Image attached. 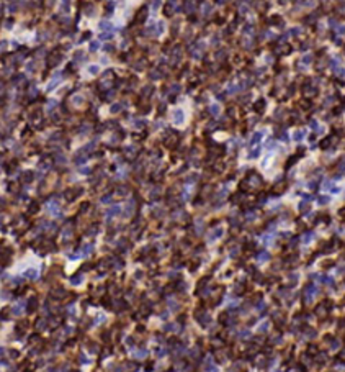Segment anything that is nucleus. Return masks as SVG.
<instances>
[{"instance_id": "obj_1", "label": "nucleus", "mask_w": 345, "mask_h": 372, "mask_svg": "<svg viewBox=\"0 0 345 372\" xmlns=\"http://www.w3.org/2000/svg\"><path fill=\"white\" fill-rule=\"evenodd\" d=\"M322 190L329 192V194H332V195H339L342 192V187L334 181H326L324 184H322Z\"/></svg>"}, {"instance_id": "obj_2", "label": "nucleus", "mask_w": 345, "mask_h": 372, "mask_svg": "<svg viewBox=\"0 0 345 372\" xmlns=\"http://www.w3.org/2000/svg\"><path fill=\"white\" fill-rule=\"evenodd\" d=\"M317 295H319V287L309 285V287L306 289V303H313V302L316 300Z\"/></svg>"}, {"instance_id": "obj_3", "label": "nucleus", "mask_w": 345, "mask_h": 372, "mask_svg": "<svg viewBox=\"0 0 345 372\" xmlns=\"http://www.w3.org/2000/svg\"><path fill=\"white\" fill-rule=\"evenodd\" d=\"M224 234V226H218V228H214V230H211V233L208 234V241L209 243H214V241H218L219 238Z\"/></svg>"}, {"instance_id": "obj_4", "label": "nucleus", "mask_w": 345, "mask_h": 372, "mask_svg": "<svg viewBox=\"0 0 345 372\" xmlns=\"http://www.w3.org/2000/svg\"><path fill=\"white\" fill-rule=\"evenodd\" d=\"M172 118H173V123L180 126V125L185 123V112H183L182 108H177V110L172 113Z\"/></svg>"}, {"instance_id": "obj_5", "label": "nucleus", "mask_w": 345, "mask_h": 372, "mask_svg": "<svg viewBox=\"0 0 345 372\" xmlns=\"http://www.w3.org/2000/svg\"><path fill=\"white\" fill-rule=\"evenodd\" d=\"M304 138H306V130H294L291 133V139L294 143H301Z\"/></svg>"}, {"instance_id": "obj_6", "label": "nucleus", "mask_w": 345, "mask_h": 372, "mask_svg": "<svg viewBox=\"0 0 345 372\" xmlns=\"http://www.w3.org/2000/svg\"><path fill=\"white\" fill-rule=\"evenodd\" d=\"M309 128H311V130H314V131H316L317 135H324V133H326V128H324V126H320V125H319V121H317V120H311Z\"/></svg>"}, {"instance_id": "obj_7", "label": "nucleus", "mask_w": 345, "mask_h": 372, "mask_svg": "<svg viewBox=\"0 0 345 372\" xmlns=\"http://www.w3.org/2000/svg\"><path fill=\"white\" fill-rule=\"evenodd\" d=\"M263 135H265V131H263V130H262V131H257V133H254V135H252V138H250V143H249V144H250V146L258 144V143H260V139L263 138Z\"/></svg>"}, {"instance_id": "obj_8", "label": "nucleus", "mask_w": 345, "mask_h": 372, "mask_svg": "<svg viewBox=\"0 0 345 372\" xmlns=\"http://www.w3.org/2000/svg\"><path fill=\"white\" fill-rule=\"evenodd\" d=\"M120 212H121V207L120 205H113V207H110V208L106 210V215H108V216H115V215H118Z\"/></svg>"}, {"instance_id": "obj_9", "label": "nucleus", "mask_w": 345, "mask_h": 372, "mask_svg": "<svg viewBox=\"0 0 345 372\" xmlns=\"http://www.w3.org/2000/svg\"><path fill=\"white\" fill-rule=\"evenodd\" d=\"M313 239H314V233H306V234H303V238H301V243H303V244H311Z\"/></svg>"}, {"instance_id": "obj_10", "label": "nucleus", "mask_w": 345, "mask_h": 372, "mask_svg": "<svg viewBox=\"0 0 345 372\" xmlns=\"http://www.w3.org/2000/svg\"><path fill=\"white\" fill-rule=\"evenodd\" d=\"M311 61H313V56H311V54H304V56L301 57V64H303V66H301V69H304L306 66H309Z\"/></svg>"}, {"instance_id": "obj_11", "label": "nucleus", "mask_w": 345, "mask_h": 372, "mask_svg": "<svg viewBox=\"0 0 345 372\" xmlns=\"http://www.w3.org/2000/svg\"><path fill=\"white\" fill-rule=\"evenodd\" d=\"M268 257H270V254H268L267 251H262L260 254L257 256V262H258V264H263L265 261H268Z\"/></svg>"}, {"instance_id": "obj_12", "label": "nucleus", "mask_w": 345, "mask_h": 372, "mask_svg": "<svg viewBox=\"0 0 345 372\" xmlns=\"http://www.w3.org/2000/svg\"><path fill=\"white\" fill-rule=\"evenodd\" d=\"M133 212H134V200H129L128 205H126V212H124V215L129 216V215H133Z\"/></svg>"}, {"instance_id": "obj_13", "label": "nucleus", "mask_w": 345, "mask_h": 372, "mask_svg": "<svg viewBox=\"0 0 345 372\" xmlns=\"http://www.w3.org/2000/svg\"><path fill=\"white\" fill-rule=\"evenodd\" d=\"M209 112H211V115L218 117V115H219V112H221V107H219L218 103H213V105L209 107Z\"/></svg>"}, {"instance_id": "obj_14", "label": "nucleus", "mask_w": 345, "mask_h": 372, "mask_svg": "<svg viewBox=\"0 0 345 372\" xmlns=\"http://www.w3.org/2000/svg\"><path fill=\"white\" fill-rule=\"evenodd\" d=\"M268 328H270V323H268V321H262L257 331H258V333H267V331H268Z\"/></svg>"}, {"instance_id": "obj_15", "label": "nucleus", "mask_w": 345, "mask_h": 372, "mask_svg": "<svg viewBox=\"0 0 345 372\" xmlns=\"http://www.w3.org/2000/svg\"><path fill=\"white\" fill-rule=\"evenodd\" d=\"M82 279H84V277H82V274H77V276H74L71 279V284L72 285H79V284L82 282Z\"/></svg>"}, {"instance_id": "obj_16", "label": "nucleus", "mask_w": 345, "mask_h": 372, "mask_svg": "<svg viewBox=\"0 0 345 372\" xmlns=\"http://www.w3.org/2000/svg\"><path fill=\"white\" fill-rule=\"evenodd\" d=\"M195 230H196L198 234L203 231V220H201V218H198V220H196V223H195Z\"/></svg>"}, {"instance_id": "obj_17", "label": "nucleus", "mask_w": 345, "mask_h": 372, "mask_svg": "<svg viewBox=\"0 0 345 372\" xmlns=\"http://www.w3.org/2000/svg\"><path fill=\"white\" fill-rule=\"evenodd\" d=\"M329 202H331V199L326 197V195H320L319 199H317V203H319V205H327Z\"/></svg>"}, {"instance_id": "obj_18", "label": "nucleus", "mask_w": 345, "mask_h": 372, "mask_svg": "<svg viewBox=\"0 0 345 372\" xmlns=\"http://www.w3.org/2000/svg\"><path fill=\"white\" fill-rule=\"evenodd\" d=\"M92 251H93V246H92V244L84 246V249H82V256H88Z\"/></svg>"}, {"instance_id": "obj_19", "label": "nucleus", "mask_w": 345, "mask_h": 372, "mask_svg": "<svg viewBox=\"0 0 345 372\" xmlns=\"http://www.w3.org/2000/svg\"><path fill=\"white\" fill-rule=\"evenodd\" d=\"M146 356H147V351H146V349H141V351L134 352V357H137V359H144Z\"/></svg>"}, {"instance_id": "obj_20", "label": "nucleus", "mask_w": 345, "mask_h": 372, "mask_svg": "<svg viewBox=\"0 0 345 372\" xmlns=\"http://www.w3.org/2000/svg\"><path fill=\"white\" fill-rule=\"evenodd\" d=\"M258 154H260V149H258V148H255V149H252V151H250L249 157H250V159H257V157H258Z\"/></svg>"}, {"instance_id": "obj_21", "label": "nucleus", "mask_w": 345, "mask_h": 372, "mask_svg": "<svg viewBox=\"0 0 345 372\" xmlns=\"http://www.w3.org/2000/svg\"><path fill=\"white\" fill-rule=\"evenodd\" d=\"M335 31L340 36H344L345 35V25H335Z\"/></svg>"}, {"instance_id": "obj_22", "label": "nucleus", "mask_w": 345, "mask_h": 372, "mask_svg": "<svg viewBox=\"0 0 345 372\" xmlns=\"http://www.w3.org/2000/svg\"><path fill=\"white\" fill-rule=\"evenodd\" d=\"M57 208H59V205H57L56 202H51L49 203V212L51 213H57Z\"/></svg>"}, {"instance_id": "obj_23", "label": "nucleus", "mask_w": 345, "mask_h": 372, "mask_svg": "<svg viewBox=\"0 0 345 372\" xmlns=\"http://www.w3.org/2000/svg\"><path fill=\"white\" fill-rule=\"evenodd\" d=\"M227 190H229V185H224V187H222V189H221V190H219L218 197H221V199H222V197H224V195H226V194H227Z\"/></svg>"}, {"instance_id": "obj_24", "label": "nucleus", "mask_w": 345, "mask_h": 372, "mask_svg": "<svg viewBox=\"0 0 345 372\" xmlns=\"http://www.w3.org/2000/svg\"><path fill=\"white\" fill-rule=\"evenodd\" d=\"M100 30H111V25H110L108 21H102L100 23Z\"/></svg>"}, {"instance_id": "obj_25", "label": "nucleus", "mask_w": 345, "mask_h": 372, "mask_svg": "<svg viewBox=\"0 0 345 372\" xmlns=\"http://www.w3.org/2000/svg\"><path fill=\"white\" fill-rule=\"evenodd\" d=\"M100 48V43L98 41H92L90 43V51H97Z\"/></svg>"}, {"instance_id": "obj_26", "label": "nucleus", "mask_w": 345, "mask_h": 372, "mask_svg": "<svg viewBox=\"0 0 345 372\" xmlns=\"http://www.w3.org/2000/svg\"><path fill=\"white\" fill-rule=\"evenodd\" d=\"M209 320H211V318H209V315H208V313H204L203 316H200V321H201V323H204V325H206V323H209Z\"/></svg>"}, {"instance_id": "obj_27", "label": "nucleus", "mask_w": 345, "mask_h": 372, "mask_svg": "<svg viewBox=\"0 0 345 372\" xmlns=\"http://www.w3.org/2000/svg\"><path fill=\"white\" fill-rule=\"evenodd\" d=\"M273 241V234H268V236H263V243L265 244H271Z\"/></svg>"}, {"instance_id": "obj_28", "label": "nucleus", "mask_w": 345, "mask_h": 372, "mask_svg": "<svg viewBox=\"0 0 345 372\" xmlns=\"http://www.w3.org/2000/svg\"><path fill=\"white\" fill-rule=\"evenodd\" d=\"M88 72H90V74H97V72H98V66H90V67H88Z\"/></svg>"}, {"instance_id": "obj_29", "label": "nucleus", "mask_w": 345, "mask_h": 372, "mask_svg": "<svg viewBox=\"0 0 345 372\" xmlns=\"http://www.w3.org/2000/svg\"><path fill=\"white\" fill-rule=\"evenodd\" d=\"M239 336H240V338H249V336H250V331H249V330H244V331H240Z\"/></svg>"}, {"instance_id": "obj_30", "label": "nucleus", "mask_w": 345, "mask_h": 372, "mask_svg": "<svg viewBox=\"0 0 345 372\" xmlns=\"http://www.w3.org/2000/svg\"><path fill=\"white\" fill-rule=\"evenodd\" d=\"M120 110H121V105H120V103H116V105H113V107H111V112H113V113H116V112H120Z\"/></svg>"}, {"instance_id": "obj_31", "label": "nucleus", "mask_w": 345, "mask_h": 372, "mask_svg": "<svg viewBox=\"0 0 345 372\" xmlns=\"http://www.w3.org/2000/svg\"><path fill=\"white\" fill-rule=\"evenodd\" d=\"M36 274H38V272H36V270L33 269V270H28V272H26V276H28V277H31V279H35V277H36Z\"/></svg>"}, {"instance_id": "obj_32", "label": "nucleus", "mask_w": 345, "mask_h": 372, "mask_svg": "<svg viewBox=\"0 0 345 372\" xmlns=\"http://www.w3.org/2000/svg\"><path fill=\"white\" fill-rule=\"evenodd\" d=\"M273 148H276V143H275V141H268L267 143V149H273Z\"/></svg>"}, {"instance_id": "obj_33", "label": "nucleus", "mask_w": 345, "mask_h": 372, "mask_svg": "<svg viewBox=\"0 0 345 372\" xmlns=\"http://www.w3.org/2000/svg\"><path fill=\"white\" fill-rule=\"evenodd\" d=\"M110 200H111V195H105V197H102V203H108Z\"/></svg>"}, {"instance_id": "obj_34", "label": "nucleus", "mask_w": 345, "mask_h": 372, "mask_svg": "<svg viewBox=\"0 0 345 372\" xmlns=\"http://www.w3.org/2000/svg\"><path fill=\"white\" fill-rule=\"evenodd\" d=\"M209 12H211V5H209V4H206V5H204V15H208Z\"/></svg>"}, {"instance_id": "obj_35", "label": "nucleus", "mask_w": 345, "mask_h": 372, "mask_svg": "<svg viewBox=\"0 0 345 372\" xmlns=\"http://www.w3.org/2000/svg\"><path fill=\"white\" fill-rule=\"evenodd\" d=\"M267 305H265V302H258V305H257V310H263Z\"/></svg>"}, {"instance_id": "obj_36", "label": "nucleus", "mask_w": 345, "mask_h": 372, "mask_svg": "<svg viewBox=\"0 0 345 372\" xmlns=\"http://www.w3.org/2000/svg\"><path fill=\"white\" fill-rule=\"evenodd\" d=\"M102 321H105V316H103V315H100V316H97V318H95V323H102Z\"/></svg>"}, {"instance_id": "obj_37", "label": "nucleus", "mask_w": 345, "mask_h": 372, "mask_svg": "<svg viewBox=\"0 0 345 372\" xmlns=\"http://www.w3.org/2000/svg\"><path fill=\"white\" fill-rule=\"evenodd\" d=\"M339 346H340V344H339V341H334V343H331V347H332V349H339Z\"/></svg>"}, {"instance_id": "obj_38", "label": "nucleus", "mask_w": 345, "mask_h": 372, "mask_svg": "<svg viewBox=\"0 0 345 372\" xmlns=\"http://www.w3.org/2000/svg\"><path fill=\"white\" fill-rule=\"evenodd\" d=\"M237 252H239V248H234L232 251H231V254H229V256H231V257H234V256H237Z\"/></svg>"}, {"instance_id": "obj_39", "label": "nucleus", "mask_w": 345, "mask_h": 372, "mask_svg": "<svg viewBox=\"0 0 345 372\" xmlns=\"http://www.w3.org/2000/svg\"><path fill=\"white\" fill-rule=\"evenodd\" d=\"M80 172H82V174H90V169H88V167H82Z\"/></svg>"}, {"instance_id": "obj_40", "label": "nucleus", "mask_w": 345, "mask_h": 372, "mask_svg": "<svg viewBox=\"0 0 345 372\" xmlns=\"http://www.w3.org/2000/svg\"><path fill=\"white\" fill-rule=\"evenodd\" d=\"M280 343H283V339L280 336H276V338H275V344H280Z\"/></svg>"}, {"instance_id": "obj_41", "label": "nucleus", "mask_w": 345, "mask_h": 372, "mask_svg": "<svg viewBox=\"0 0 345 372\" xmlns=\"http://www.w3.org/2000/svg\"><path fill=\"white\" fill-rule=\"evenodd\" d=\"M80 362H88V359L85 356H80Z\"/></svg>"}]
</instances>
